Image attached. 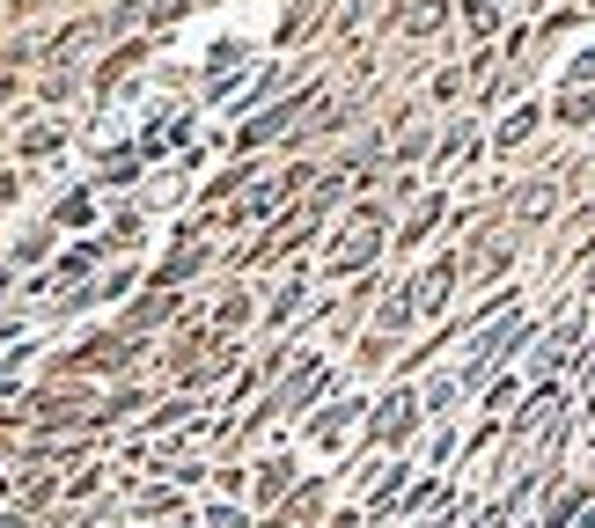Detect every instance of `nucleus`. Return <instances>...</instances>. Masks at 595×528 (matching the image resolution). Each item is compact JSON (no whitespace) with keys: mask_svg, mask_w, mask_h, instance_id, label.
Returning <instances> with one entry per match:
<instances>
[{"mask_svg":"<svg viewBox=\"0 0 595 528\" xmlns=\"http://www.w3.org/2000/svg\"><path fill=\"white\" fill-rule=\"evenodd\" d=\"M45 147H59V125H37V133H23V154H45Z\"/></svg>","mask_w":595,"mask_h":528,"instance_id":"f257e3e1","label":"nucleus"}]
</instances>
